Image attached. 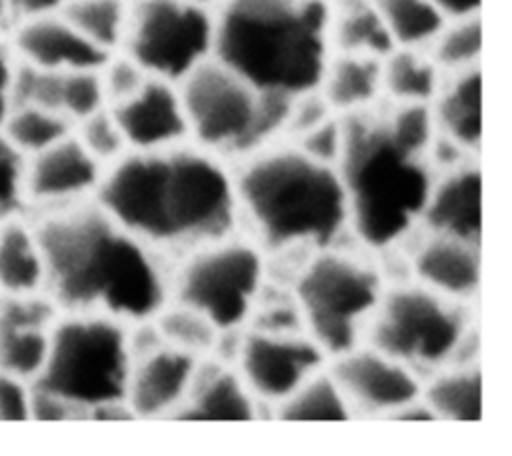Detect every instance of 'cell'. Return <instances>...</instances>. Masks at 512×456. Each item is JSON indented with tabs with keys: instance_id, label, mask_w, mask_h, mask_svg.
<instances>
[{
	"instance_id": "1",
	"label": "cell",
	"mask_w": 512,
	"mask_h": 456,
	"mask_svg": "<svg viewBox=\"0 0 512 456\" xmlns=\"http://www.w3.org/2000/svg\"><path fill=\"white\" fill-rule=\"evenodd\" d=\"M94 202L168 262L240 232L232 164L194 142L126 152L104 168Z\"/></svg>"
},
{
	"instance_id": "2",
	"label": "cell",
	"mask_w": 512,
	"mask_h": 456,
	"mask_svg": "<svg viewBox=\"0 0 512 456\" xmlns=\"http://www.w3.org/2000/svg\"><path fill=\"white\" fill-rule=\"evenodd\" d=\"M46 262V294L60 312L102 314L130 326L170 302V262L94 200L30 214Z\"/></svg>"
},
{
	"instance_id": "3",
	"label": "cell",
	"mask_w": 512,
	"mask_h": 456,
	"mask_svg": "<svg viewBox=\"0 0 512 456\" xmlns=\"http://www.w3.org/2000/svg\"><path fill=\"white\" fill-rule=\"evenodd\" d=\"M240 232L268 256L274 274L304 256L350 242L348 202L338 168L276 140L232 164Z\"/></svg>"
},
{
	"instance_id": "4",
	"label": "cell",
	"mask_w": 512,
	"mask_h": 456,
	"mask_svg": "<svg viewBox=\"0 0 512 456\" xmlns=\"http://www.w3.org/2000/svg\"><path fill=\"white\" fill-rule=\"evenodd\" d=\"M382 102L342 116L344 150L338 174L348 202L350 242L388 258L420 228L434 170L424 154L402 146L390 134Z\"/></svg>"
},
{
	"instance_id": "5",
	"label": "cell",
	"mask_w": 512,
	"mask_h": 456,
	"mask_svg": "<svg viewBox=\"0 0 512 456\" xmlns=\"http://www.w3.org/2000/svg\"><path fill=\"white\" fill-rule=\"evenodd\" d=\"M212 58L266 94L296 98L320 86L332 56L330 0H222Z\"/></svg>"
},
{
	"instance_id": "6",
	"label": "cell",
	"mask_w": 512,
	"mask_h": 456,
	"mask_svg": "<svg viewBox=\"0 0 512 456\" xmlns=\"http://www.w3.org/2000/svg\"><path fill=\"white\" fill-rule=\"evenodd\" d=\"M130 328L102 314L60 312L34 386L64 400L78 418L132 416L126 406L134 358Z\"/></svg>"
},
{
	"instance_id": "7",
	"label": "cell",
	"mask_w": 512,
	"mask_h": 456,
	"mask_svg": "<svg viewBox=\"0 0 512 456\" xmlns=\"http://www.w3.org/2000/svg\"><path fill=\"white\" fill-rule=\"evenodd\" d=\"M388 280L382 258L346 242L304 256L286 284L306 332L332 358L364 342Z\"/></svg>"
},
{
	"instance_id": "8",
	"label": "cell",
	"mask_w": 512,
	"mask_h": 456,
	"mask_svg": "<svg viewBox=\"0 0 512 456\" xmlns=\"http://www.w3.org/2000/svg\"><path fill=\"white\" fill-rule=\"evenodd\" d=\"M364 342L406 364L422 380L450 364L478 362L472 306L408 276L388 280Z\"/></svg>"
},
{
	"instance_id": "9",
	"label": "cell",
	"mask_w": 512,
	"mask_h": 456,
	"mask_svg": "<svg viewBox=\"0 0 512 456\" xmlns=\"http://www.w3.org/2000/svg\"><path fill=\"white\" fill-rule=\"evenodd\" d=\"M190 142L234 164L282 140L292 98L266 94L208 58L178 82Z\"/></svg>"
},
{
	"instance_id": "10",
	"label": "cell",
	"mask_w": 512,
	"mask_h": 456,
	"mask_svg": "<svg viewBox=\"0 0 512 456\" xmlns=\"http://www.w3.org/2000/svg\"><path fill=\"white\" fill-rule=\"evenodd\" d=\"M268 280L266 252L236 232L170 262V302L202 316L224 342L248 326Z\"/></svg>"
},
{
	"instance_id": "11",
	"label": "cell",
	"mask_w": 512,
	"mask_h": 456,
	"mask_svg": "<svg viewBox=\"0 0 512 456\" xmlns=\"http://www.w3.org/2000/svg\"><path fill=\"white\" fill-rule=\"evenodd\" d=\"M214 12L188 0H128V22L118 52L148 76L178 84L212 58Z\"/></svg>"
},
{
	"instance_id": "12",
	"label": "cell",
	"mask_w": 512,
	"mask_h": 456,
	"mask_svg": "<svg viewBox=\"0 0 512 456\" xmlns=\"http://www.w3.org/2000/svg\"><path fill=\"white\" fill-rule=\"evenodd\" d=\"M222 344H230L224 358L232 362L260 410H274L330 360L308 332L244 328Z\"/></svg>"
},
{
	"instance_id": "13",
	"label": "cell",
	"mask_w": 512,
	"mask_h": 456,
	"mask_svg": "<svg viewBox=\"0 0 512 456\" xmlns=\"http://www.w3.org/2000/svg\"><path fill=\"white\" fill-rule=\"evenodd\" d=\"M328 372L344 394L352 416L394 418L422 398L424 380L406 364L366 342L332 356Z\"/></svg>"
},
{
	"instance_id": "14",
	"label": "cell",
	"mask_w": 512,
	"mask_h": 456,
	"mask_svg": "<svg viewBox=\"0 0 512 456\" xmlns=\"http://www.w3.org/2000/svg\"><path fill=\"white\" fill-rule=\"evenodd\" d=\"M386 272L398 268L392 278L408 276L460 304L474 306L480 276V244L456 236L418 228L392 256L382 258Z\"/></svg>"
},
{
	"instance_id": "15",
	"label": "cell",
	"mask_w": 512,
	"mask_h": 456,
	"mask_svg": "<svg viewBox=\"0 0 512 456\" xmlns=\"http://www.w3.org/2000/svg\"><path fill=\"white\" fill-rule=\"evenodd\" d=\"M132 354L126 390L130 414L138 418H174L192 390L202 358L162 342L160 336L132 346Z\"/></svg>"
},
{
	"instance_id": "16",
	"label": "cell",
	"mask_w": 512,
	"mask_h": 456,
	"mask_svg": "<svg viewBox=\"0 0 512 456\" xmlns=\"http://www.w3.org/2000/svg\"><path fill=\"white\" fill-rule=\"evenodd\" d=\"M104 166L76 140L74 130L26 162L28 214H40L90 202L96 196Z\"/></svg>"
},
{
	"instance_id": "17",
	"label": "cell",
	"mask_w": 512,
	"mask_h": 456,
	"mask_svg": "<svg viewBox=\"0 0 512 456\" xmlns=\"http://www.w3.org/2000/svg\"><path fill=\"white\" fill-rule=\"evenodd\" d=\"M126 138L128 152H152L190 142L178 84L148 76L130 98L108 106Z\"/></svg>"
},
{
	"instance_id": "18",
	"label": "cell",
	"mask_w": 512,
	"mask_h": 456,
	"mask_svg": "<svg viewBox=\"0 0 512 456\" xmlns=\"http://www.w3.org/2000/svg\"><path fill=\"white\" fill-rule=\"evenodd\" d=\"M60 310L48 294L0 296V370L36 382Z\"/></svg>"
},
{
	"instance_id": "19",
	"label": "cell",
	"mask_w": 512,
	"mask_h": 456,
	"mask_svg": "<svg viewBox=\"0 0 512 456\" xmlns=\"http://www.w3.org/2000/svg\"><path fill=\"white\" fill-rule=\"evenodd\" d=\"M6 40L18 62L46 72L100 70L110 58L108 52L84 38L62 12L14 22Z\"/></svg>"
},
{
	"instance_id": "20",
	"label": "cell",
	"mask_w": 512,
	"mask_h": 456,
	"mask_svg": "<svg viewBox=\"0 0 512 456\" xmlns=\"http://www.w3.org/2000/svg\"><path fill=\"white\" fill-rule=\"evenodd\" d=\"M420 228L480 244L482 174L478 162L434 174Z\"/></svg>"
},
{
	"instance_id": "21",
	"label": "cell",
	"mask_w": 512,
	"mask_h": 456,
	"mask_svg": "<svg viewBox=\"0 0 512 456\" xmlns=\"http://www.w3.org/2000/svg\"><path fill=\"white\" fill-rule=\"evenodd\" d=\"M260 412L232 362L212 354L202 358L192 390L176 412L178 420H252Z\"/></svg>"
},
{
	"instance_id": "22",
	"label": "cell",
	"mask_w": 512,
	"mask_h": 456,
	"mask_svg": "<svg viewBox=\"0 0 512 456\" xmlns=\"http://www.w3.org/2000/svg\"><path fill=\"white\" fill-rule=\"evenodd\" d=\"M430 114L436 134L478 156L482 142V72L470 68L444 74L432 98Z\"/></svg>"
},
{
	"instance_id": "23",
	"label": "cell",
	"mask_w": 512,
	"mask_h": 456,
	"mask_svg": "<svg viewBox=\"0 0 512 456\" xmlns=\"http://www.w3.org/2000/svg\"><path fill=\"white\" fill-rule=\"evenodd\" d=\"M46 294V262L30 214L0 220V296Z\"/></svg>"
},
{
	"instance_id": "24",
	"label": "cell",
	"mask_w": 512,
	"mask_h": 456,
	"mask_svg": "<svg viewBox=\"0 0 512 456\" xmlns=\"http://www.w3.org/2000/svg\"><path fill=\"white\" fill-rule=\"evenodd\" d=\"M318 90L338 116L366 112L384 100L382 58L332 52Z\"/></svg>"
},
{
	"instance_id": "25",
	"label": "cell",
	"mask_w": 512,
	"mask_h": 456,
	"mask_svg": "<svg viewBox=\"0 0 512 456\" xmlns=\"http://www.w3.org/2000/svg\"><path fill=\"white\" fill-rule=\"evenodd\" d=\"M422 400L436 420H482V372L478 362L450 364L422 382Z\"/></svg>"
},
{
	"instance_id": "26",
	"label": "cell",
	"mask_w": 512,
	"mask_h": 456,
	"mask_svg": "<svg viewBox=\"0 0 512 456\" xmlns=\"http://www.w3.org/2000/svg\"><path fill=\"white\" fill-rule=\"evenodd\" d=\"M332 52L384 58L394 44L372 0H330Z\"/></svg>"
},
{
	"instance_id": "27",
	"label": "cell",
	"mask_w": 512,
	"mask_h": 456,
	"mask_svg": "<svg viewBox=\"0 0 512 456\" xmlns=\"http://www.w3.org/2000/svg\"><path fill=\"white\" fill-rule=\"evenodd\" d=\"M442 78L424 48H394L382 58V98L390 104H430Z\"/></svg>"
},
{
	"instance_id": "28",
	"label": "cell",
	"mask_w": 512,
	"mask_h": 456,
	"mask_svg": "<svg viewBox=\"0 0 512 456\" xmlns=\"http://www.w3.org/2000/svg\"><path fill=\"white\" fill-rule=\"evenodd\" d=\"M394 48H428L446 22L430 0H372Z\"/></svg>"
},
{
	"instance_id": "29",
	"label": "cell",
	"mask_w": 512,
	"mask_h": 456,
	"mask_svg": "<svg viewBox=\"0 0 512 456\" xmlns=\"http://www.w3.org/2000/svg\"><path fill=\"white\" fill-rule=\"evenodd\" d=\"M62 16L94 46L114 54L124 40L128 0H68Z\"/></svg>"
},
{
	"instance_id": "30",
	"label": "cell",
	"mask_w": 512,
	"mask_h": 456,
	"mask_svg": "<svg viewBox=\"0 0 512 456\" xmlns=\"http://www.w3.org/2000/svg\"><path fill=\"white\" fill-rule=\"evenodd\" d=\"M10 142L26 156H34L72 134L74 124L56 110L36 104H16L2 124Z\"/></svg>"
},
{
	"instance_id": "31",
	"label": "cell",
	"mask_w": 512,
	"mask_h": 456,
	"mask_svg": "<svg viewBox=\"0 0 512 456\" xmlns=\"http://www.w3.org/2000/svg\"><path fill=\"white\" fill-rule=\"evenodd\" d=\"M280 420H348L352 410L334 382L328 366L308 378L296 392H292L274 410Z\"/></svg>"
},
{
	"instance_id": "32",
	"label": "cell",
	"mask_w": 512,
	"mask_h": 456,
	"mask_svg": "<svg viewBox=\"0 0 512 456\" xmlns=\"http://www.w3.org/2000/svg\"><path fill=\"white\" fill-rule=\"evenodd\" d=\"M426 50L442 74L478 68L482 56L480 14L446 20Z\"/></svg>"
},
{
	"instance_id": "33",
	"label": "cell",
	"mask_w": 512,
	"mask_h": 456,
	"mask_svg": "<svg viewBox=\"0 0 512 456\" xmlns=\"http://www.w3.org/2000/svg\"><path fill=\"white\" fill-rule=\"evenodd\" d=\"M152 324L162 342L200 358L218 354L222 346V336L210 322L176 302H168Z\"/></svg>"
},
{
	"instance_id": "34",
	"label": "cell",
	"mask_w": 512,
	"mask_h": 456,
	"mask_svg": "<svg viewBox=\"0 0 512 456\" xmlns=\"http://www.w3.org/2000/svg\"><path fill=\"white\" fill-rule=\"evenodd\" d=\"M108 106L100 70L58 72L56 110L72 124Z\"/></svg>"
},
{
	"instance_id": "35",
	"label": "cell",
	"mask_w": 512,
	"mask_h": 456,
	"mask_svg": "<svg viewBox=\"0 0 512 456\" xmlns=\"http://www.w3.org/2000/svg\"><path fill=\"white\" fill-rule=\"evenodd\" d=\"M74 136L104 168L128 152L126 138L108 106L76 122Z\"/></svg>"
},
{
	"instance_id": "36",
	"label": "cell",
	"mask_w": 512,
	"mask_h": 456,
	"mask_svg": "<svg viewBox=\"0 0 512 456\" xmlns=\"http://www.w3.org/2000/svg\"><path fill=\"white\" fill-rule=\"evenodd\" d=\"M26 162L28 158L0 128V220L28 214Z\"/></svg>"
},
{
	"instance_id": "37",
	"label": "cell",
	"mask_w": 512,
	"mask_h": 456,
	"mask_svg": "<svg viewBox=\"0 0 512 456\" xmlns=\"http://www.w3.org/2000/svg\"><path fill=\"white\" fill-rule=\"evenodd\" d=\"M294 146H298L306 156L338 168L342 150H344V120L342 116L334 114L310 132L288 140Z\"/></svg>"
},
{
	"instance_id": "38",
	"label": "cell",
	"mask_w": 512,
	"mask_h": 456,
	"mask_svg": "<svg viewBox=\"0 0 512 456\" xmlns=\"http://www.w3.org/2000/svg\"><path fill=\"white\" fill-rule=\"evenodd\" d=\"M108 106L130 98L148 80V74L124 52H114L100 68Z\"/></svg>"
},
{
	"instance_id": "39",
	"label": "cell",
	"mask_w": 512,
	"mask_h": 456,
	"mask_svg": "<svg viewBox=\"0 0 512 456\" xmlns=\"http://www.w3.org/2000/svg\"><path fill=\"white\" fill-rule=\"evenodd\" d=\"M32 382L0 370V420L18 422L30 418Z\"/></svg>"
},
{
	"instance_id": "40",
	"label": "cell",
	"mask_w": 512,
	"mask_h": 456,
	"mask_svg": "<svg viewBox=\"0 0 512 456\" xmlns=\"http://www.w3.org/2000/svg\"><path fill=\"white\" fill-rule=\"evenodd\" d=\"M16 58L8 46V40L0 36V128L14 108V78H16Z\"/></svg>"
},
{
	"instance_id": "41",
	"label": "cell",
	"mask_w": 512,
	"mask_h": 456,
	"mask_svg": "<svg viewBox=\"0 0 512 456\" xmlns=\"http://www.w3.org/2000/svg\"><path fill=\"white\" fill-rule=\"evenodd\" d=\"M66 2L68 0H8V10L14 24L20 20L62 12Z\"/></svg>"
},
{
	"instance_id": "42",
	"label": "cell",
	"mask_w": 512,
	"mask_h": 456,
	"mask_svg": "<svg viewBox=\"0 0 512 456\" xmlns=\"http://www.w3.org/2000/svg\"><path fill=\"white\" fill-rule=\"evenodd\" d=\"M430 2L446 16V20L480 14V6H482V0H430Z\"/></svg>"
},
{
	"instance_id": "43",
	"label": "cell",
	"mask_w": 512,
	"mask_h": 456,
	"mask_svg": "<svg viewBox=\"0 0 512 456\" xmlns=\"http://www.w3.org/2000/svg\"><path fill=\"white\" fill-rule=\"evenodd\" d=\"M12 26V18H10V10H8V0H0V36L2 32Z\"/></svg>"
},
{
	"instance_id": "44",
	"label": "cell",
	"mask_w": 512,
	"mask_h": 456,
	"mask_svg": "<svg viewBox=\"0 0 512 456\" xmlns=\"http://www.w3.org/2000/svg\"><path fill=\"white\" fill-rule=\"evenodd\" d=\"M188 2L198 4V6H204V8H208V10H214L222 0H188Z\"/></svg>"
}]
</instances>
